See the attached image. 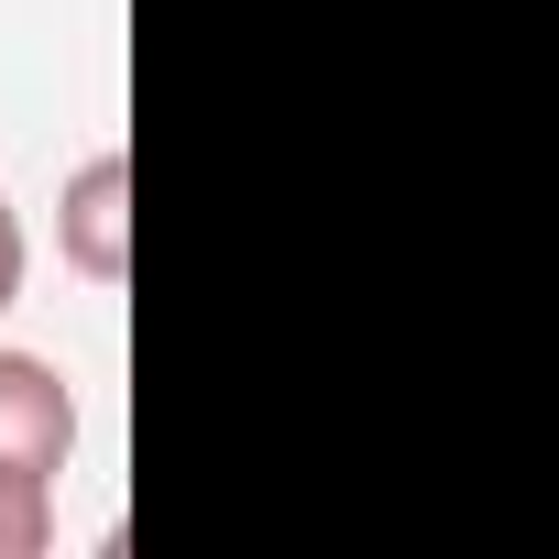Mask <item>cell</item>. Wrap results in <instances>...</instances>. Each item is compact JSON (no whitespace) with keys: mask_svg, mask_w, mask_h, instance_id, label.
I'll use <instances>...</instances> for the list:
<instances>
[{"mask_svg":"<svg viewBox=\"0 0 559 559\" xmlns=\"http://www.w3.org/2000/svg\"><path fill=\"white\" fill-rule=\"evenodd\" d=\"M121 198H132V165L121 154H88L78 165V187H67V252H78V274H99V286H121Z\"/></svg>","mask_w":559,"mask_h":559,"instance_id":"2","label":"cell"},{"mask_svg":"<svg viewBox=\"0 0 559 559\" xmlns=\"http://www.w3.org/2000/svg\"><path fill=\"white\" fill-rule=\"evenodd\" d=\"M34 548H45V483L0 472V559H34Z\"/></svg>","mask_w":559,"mask_h":559,"instance_id":"3","label":"cell"},{"mask_svg":"<svg viewBox=\"0 0 559 559\" xmlns=\"http://www.w3.org/2000/svg\"><path fill=\"white\" fill-rule=\"evenodd\" d=\"M23 297V219H12V198H0V308Z\"/></svg>","mask_w":559,"mask_h":559,"instance_id":"4","label":"cell"},{"mask_svg":"<svg viewBox=\"0 0 559 559\" xmlns=\"http://www.w3.org/2000/svg\"><path fill=\"white\" fill-rule=\"evenodd\" d=\"M67 450H78V395L56 384V362L0 352V472L56 483V472H67Z\"/></svg>","mask_w":559,"mask_h":559,"instance_id":"1","label":"cell"}]
</instances>
